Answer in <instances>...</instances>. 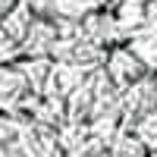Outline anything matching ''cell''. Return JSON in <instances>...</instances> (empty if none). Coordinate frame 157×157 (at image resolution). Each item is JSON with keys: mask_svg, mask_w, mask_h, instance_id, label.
<instances>
[{"mask_svg": "<svg viewBox=\"0 0 157 157\" xmlns=\"http://www.w3.org/2000/svg\"><path fill=\"white\" fill-rule=\"evenodd\" d=\"M151 157H157V154H151Z\"/></svg>", "mask_w": 157, "mask_h": 157, "instance_id": "7c38bea8", "label": "cell"}, {"mask_svg": "<svg viewBox=\"0 0 157 157\" xmlns=\"http://www.w3.org/2000/svg\"><path fill=\"white\" fill-rule=\"evenodd\" d=\"M120 32H141L148 25V3L145 0H123L113 13Z\"/></svg>", "mask_w": 157, "mask_h": 157, "instance_id": "3957f363", "label": "cell"}, {"mask_svg": "<svg viewBox=\"0 0 157 157\" xmlns=\"http://www.w3.org/2000/svg\"><path fill=\"white\" fill-rule=\"evenodd\" d=\"M135 50V54L145 60V66L151 69V72H157V35H138V38H132V44H129Z\"/></svg>", "mask_w": 157, "mask_h": 157, "instance_id": "52a82bcc", "label": "cell"}, {"mask_svg": "<svg viewBox=\"0 0 157 157\" xmlns=\"http://www.w3.org/2000/svg\"><path fill=\"white\" fill-rule=\"evenodd\" d=\"M32 16H35V10H32L29 3H22V0H19V6L13 10L3 22H0V32H3V35H10L13 41L19 44V41H25V38H29L32 25H35V19H32Z\"/></svg>", "mask_w": 157, "mask_h": 157, "instance_id": "277c9868", "label": "cell"}, {"mask_svg": "<svg viewBox=\"0 0 157 157\" xmlns=\"http://www.w3.org/2000/svg\"><path fill=\"white\" fill-rule=\"evenodd\" d=\"M50 6H54L60 16L78 19V16H85V13H91V10H98L101 3L98 0H50Z\"/></svg>", "mask_w": 157, "mask_h": 157, "instance_id": "ba28073f", "label": "cell"}, {"mask_svg": "<svg viewBox=\"0 0 157 157\" xmlns=\"http://www.w3.org/2000/svg\"><path fill=\"white\" fill-rule=\"evenodd\" d=\"M25 88H29L25 72L13 69V66H3V69H0V110H13L22 101Z\"/></svg>", "mask_w": 157, "mask_h": 157, "instance_id": "7a4b0ae2", "label": "cell"}, {"mask_svg": "<svg viewBox=\"0 0 157 157\" xmlns=\"http://www.w3.org/2000/svg\"><path fill=\"white\" fill-rule=\"evenodd\" d=\"M107 72L120 88H129V85H138L151 69L145 66V60L132 47H113L110 57H107Z\"/></svg>", "mask_w": 157, "mask_h": 157, "instance_id": "6da1fadb", "label": "cell"}, {"mask_svg": "<svg viewBox=\"0 0 157 157\" xmlns=\"http://www.w3.org/2000/svg\"><path fill=\"white\" fill-rule=\"evenodd\" d=\"M50 41H57V29H50L47 22H35L32 32H29V38H25V50L35 54V57L38 54H47Z\"/></svg>", "mask_w": 157, "mask_h": 157, "instance_id": "5b68a950", "label": "cell"}, {"mask_svg": "<svg viewBox=\"0 0 157 157\" xmlns=\"http://www.w3.org/2000/svg\"><path fill=\"white\" fill-rule=\"evenodd\" d=\"M135 138L148 148V154H157V107L141 116V123L135 126Z\"/></svg>", "mask_w": 157, "mask_h": 157, "instance_id": "8992f818", "label": "cell"}, {"mask_svg": "<svg viewBox=\"0 0 157 157\" xmlns=\"http://www.w3.org/2000/svg\"><path fill=\"white\" fill-rule=\"evenodd\" d=\"M145 3H154V0H145Z\"/></svg>", "mask_w": 157, "mask_h": 157, "instance_id": "8fae6325", "label": "cell"}, {"mask_svg": "<svg viewBox=\"0 0 157 157\" xmlns=\"http://www.w3.org/2000/svg\"><path fill=\"white\" fill-rule=\"evenodd\" d=\"M145 29H148L151 35H157V0L148 3V25H145Z\"/></svg>", "mask_w": 157, "mask_h": 157, "instance_id": "9c48e42d", "label": "cell"}, {"mask_svg": "<svg viewBox=\"0 0 157 157\" xmlns=\"http://www.w3.org/2000/svg\"><path fill=\"white\" fill-rule=\"evenodd\" d=\"M16 6H19V0H0V22H3V19H6Z\"/></svg>", "mask_w": 157, "mask_h": 157, "instance_id": "30bf717a", "label": "cell"}]
</instances>
